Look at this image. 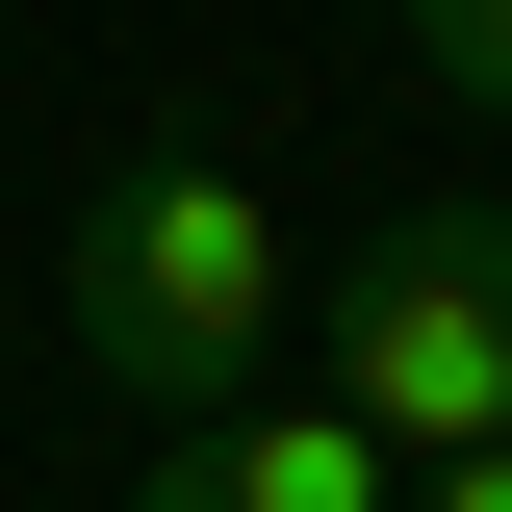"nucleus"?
Returning a JSON list of instances; mask_svg holds the SVG:
<instances>
[{"mask_svg":"<svg viewBox=\"0 0 512 512\" xmlns=\"http://www.w3.org/2000/svg\"><path fill=\"white\" fill-rule=\"evenodd\" d=\"M308 333L384 461H487L512 436V205H410L359 282H308Z\"/></svg>","mask_w":512,"mask_h":512,"instance_id":"nucleus-2","label":"nucleus"},{"mask_svg":"<svg viewBox=\"0 0 512 512\" xmlns=\"http://www.w3.org/2000/svg\"><path fill=\"white\" fill-rule=\"evenodd\" d=\"M410 512H512V436H487V461H410Z\"/></svg>","mask_w":512,"mask_h":512,"instance_id":"nucleus-5","label":"nucleus"},{"mask_svg":"<svg viewBox=\"0 0 512 512\" xmlns=\"http://www.w3.org/2000/svg\"><path fill=\"white\" fill-rule=\"evenodd\" d=\"M52 333H77V384H128V410H256L282 333H308V256H282L256 154H103L77 231H52Z\"/></svg>","mask_w":512,"mask_h":512,"instance_id":"nucleus-1","label":"nucleus"},{"mask_svg":"<svg viewBox=\"0 0 512 512\" xmlns=\"http://www.w3.org/2000/svg\"><path fill=\"white\" fill-rule=\"evenodd\" d=\"M128 512H410V461H384L333 384H256V410H180Z\"/></svg>","mask_w":512,"mask_h":512,"instance_id":"nucleus-3","label":"nucleus"},{"mask_svg":"<svg viewBox=\"0 0 512 512\" xmlns=\"http://www.w3.org/2000/svg\"><path fill=\"white\" fill-rule=\"evenodd\" d=\"M410 77H461V103H512V0H410Z\"/></svg>","mask_w":512,"mask_h":512,"instance_id":"nucleus-4","label":"nucleus"}]
</instances>
